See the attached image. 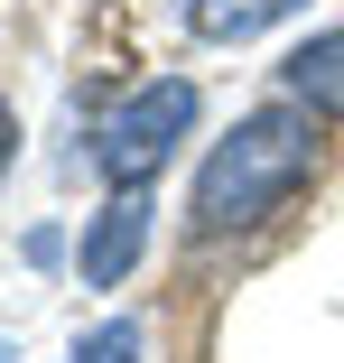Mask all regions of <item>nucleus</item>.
Here are the masks:
<instances>
[{
    "label": "nucleus",
    "instance_id": "obj_6",
    "mask_svg": "<svg viewBox=\"0 0 344 363\" xmlns=\"http://www.w3.org/2000/svg\"><path fill=\"white\" fill-rule=\"evenodd\" d=\"M140 345H149L140 317H112V326H93V335L75 345V363H140Z\"/></svg>",
    "mask_w": 344,
    "mask_h": 363
},
{
    "label": "nucleus",
    "instance_id": "obj_2",
    "mask_svg": "<svg viewBox=\"0 0 344 363\" xmlns=\"http://www.w3.org/2000/svg\"><path fill=\"white\" fill-rule=\"evenodd\" d=\"M195 112H205V94H195L186 75H149V84H130V94L93 121V168H103L112 186H149V177L177 159V140L195 130Z\"/></svg>",
    "mask_w": 344,
    "mask_h": 363
},
{
    "label": "nucleus",
    "instance_id": "obj_4",
    "mask_svg": "<svg viewBox=\"0 0 344 363\" xmlns=\"http://www.w3.org/2000/svg\"><path fill=\"white\" fill-rule=\"evenodd\" d=\"M280 94L307 103L316 121H344V28H316L280 56Z\"/></svg>",
    "mask_w": 344,
    "mask_h": 363
},
{
    "label": "nucleus",
    "instance_id": "obj_1",
    "mask_svg": "<svg viewBox=\"0 0 344 363\" xmlns=\"http://www.w3.org/2000/svg\"><path fill=\"white\" fill-rule=\"evenodd\" d=\"M307 177H316V112H307V103H260V112H242L214 150H205L195 196H186V233H195V242L251 233V224H270Z\"/></svg>",
    "mask_w": 344,
    "mask_h": 363
},
{
    "label": "nucleus",
    "instance_id": "obj_3",
    "mask_svg": "<svg viewBox=\"0 0 344 363\" xmlns=\"http://www.w3.org/2000/svg\"><path fill=\"white\" fill-rule=\"evenodd\" d=\"M140 252H149V186H112V205L75 242V270H84V289H121L140 270Z\"/></svg>",
    "mask_w": 344,
    "mask_h": 363
},
{
    "label": "nucleus",
    "instance_id": "obj_7",
    "mask_svg": "<svg viewBox=\"0 0 344 363\" xmlns=\"http://www.w3.org/2000/svg\"><path fill=\"white\" fill-rule=\"evenodd\" d=\"M10 159H19V112L0 103V177H10Z\"/></svg>",
    "mask_w": 344,
    "mask_h": 363
},
{
    "label": "nucleus",
    "instance_id": "obj_5",
    "mask_svg": "<svg viewBox=\"0 0 344 363\" xmlns=\"http://www.w3.org/2000/svg\"><path fill=\"white\" fill-rule=\"evenodd\" d=\"M307 0H177V19L205 38V47H242V38H260V28H280V19H298Z\"/></svg>",
    "mask_w": 344,
    "mask_h": 363
}]
</instances>
